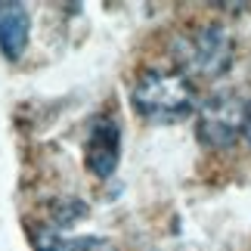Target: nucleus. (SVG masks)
Listing matches in <instances>:
<instances>
[{
	"label": "nucleus",
	"instance_id": "nucleus-1",
	"mask_svg": "<svg viewBox=\"0 0 251 251\" xmlns=\"http://www.w3.org/2000/svg\"><path fill=\"white\" fill-rule=\"evenodd\" d=\"M130 100L146 121L177 124L196 109V87L177 69H146L133 81Z\"/></svg>",
	"mask_w": 251,
	"mask_h": 251
},
{
	"label": "nucleus",
	"instance_id": "nucleus-2",
	"mask_svg": "<svg viewBox=\"0 0 251 251\" xmlns=\"http://www.w3.org/2000/svg\"><path fill=\"white\" fill-rule=\"evenodd\" d=\"M174 56H177V65L186 78L192 75V78L214 81L229 72L236 47H233V37H229V31L224 25L211 22V25H199L192 31L180 34L177 44H174Z\"/></svg>",
	"mask_w": 251,
	"mask_h": 251
},
{
	"label": "nucleus",
	"instance_id": "nucleus-3",
	"mask_svg": "<svg viewBox=\"0 0 251 251\" xmlns=\"http://www.w3.org/2000/svg\"><path fill=\"white\" fill-rule=\"evenodd\" d=\"M242 121H245V102L233 90H217L199 105L196 130L205 146L226 149L242 137Z\"/></svg>",
	"mask_w": 251,
	"mask_h": 251
},
{
	"label": "nucleus",
	"instance_id": "nucleus-4",
	"mask_svg": "<svg viewBox=\"0 0 251 251\" xmlns=\"http://www.w3.org/2000/svg\"><path fill=\"white\" fill-rule=\"evenodd\" d=\"M121 158V130L112 118H96L90 124V133H87L84 143V161L90 174H96L100 180L112 177L115 168H118Z\"/></svg>",
	"mask_w": 251,
	"mask_h": 251
},
{
	"label": "nucleus",
	"instance_id": "nucleus-5",
	"mask_svg": "<svg viewBox=\"0 0 251 251\" xmlns=\"http://www.w3.org/2000/svg\"><path fill=\"white\" fill-rule=\"evenodd\" d=\"M31 34V16L22 3H6L0 0V50L6 59H19L28 47Z\"/></svg>",
	"mask_w": 251,
	"mask_h": 251
},
{
	"label": "nucleus",
	"instance_id": "nucleus-6",
	"mask_svg": "<svg viewBox=\"0 0 251 251\" xmlns=\"http://www.w3.org/2000/svg\"><path fill=\"white\" fill-rule=\"evenodd\" d=\"M37 251H115V245L102 236H75V239H59V236H41Z\"/></svg>",
	"mask_w": 251,
	"mask_h": 251
},
{
	"label": "nucleus",
	"instance_id": "nucleus-7",
	"mask_svg": "<svg viewBox=\"0 0 251 251\" xmlns=\"http://www.w3.org/2000/svg\"><path fill=\"white\" fill-rule=\"evenodd\" d=\"M242 137L248 140V146H251V102H245V121H242Z\"/></svg>",
	"mask_w": 251,
	"mask_h": 251
}]
</instances>
